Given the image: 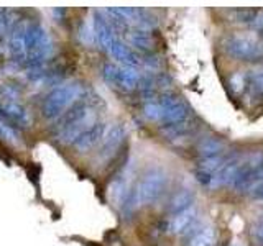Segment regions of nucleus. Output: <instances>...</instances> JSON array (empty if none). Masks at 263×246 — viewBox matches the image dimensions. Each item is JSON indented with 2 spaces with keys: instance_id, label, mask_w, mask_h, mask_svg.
<instances>
[{
  "instance_id": "nucleus-4",
  "label": "nucleus",
  "mask_w": 263,
  "mask_h": 246,
  "mask_svg": "<svg viewBox=\"0 0 263 246\" xmlns=\"http://www.w3.org/2000/svg\"><path fill=\"white\" fill-rule=\"evenodd\" d=\"M82 97H84V86H82L81 82H76V80L64 82V84L54 87L51 92L46 95L41 110H43V115L46 118L60 120Z\"/></svg>"
},
{
  "instance_id": "nucleus-19",
  "label": "nucleus",
  "mask_w": 263,
  "mask_h": 246,
  "mask_svg": "<svg viewBox=\"0 0 263 246\" xmlns=\"http://www.w3.org/2000/svg\"><path fill=\"white\" fill-rule=\"evenodd\" d=\"M230 86H232V89L235 90V92H240V90L243 89L245 86V76L243 74H234L232 77H230Z\"/></svg>"
},
{
  "instance_id": "nucleus-16",
  "label": "nucleus",
  "mask_w": 263,
  "mask_h": 246,
  "mask_svg": "<svg viewBox=\"0 0 263 246\" xmlns=\"http://www.w3.org/2000/svg\"><path fill=\"white\" fill-rule=\"evenodd\" d=\"M125 35H127V39H128V46L142 49V51H148V49H152L153 41H152V36H150V31L128 28Z\"/></svg>"
},
{
  "instance_id": "nucleus-24",
  "label": "nucleus",
  "mask_w": 263,
  "mask_h": 246,
  "mask_svg": "<svg viewBox=\"0 0 263 246\" xmlns=\"http://www.w3.org/2000/svg\"><path fill=\"white\" fill-rule=\"evenodd\" d=\"M232 246H242V244H240V243H234Z\"/></svg>"
},
{
  "instance_id": "nucleus-17",
  "label": "nucleus",
  "mask_w": 263,
  "mask_h": 246,
  "mask_svg": "<svg viewBox=\"0 0 263 246\" xmlns=\"http://www.w3.org/2000/svg\"><path fill=\"white\" fill-rule=\"evenodd\" d=\"M226 150L224 141H220L219 138H205L199 145V154L201 158H214V156L222 154Z\"/></svg>"
},
{
  "instance_id": "nucleus-6",
  "label": "nucleus",
  "mask_w": 263,
  "mask_h": 246,
  "mask_svg": "<svg viewBox=\"0 0 263 246\" xmlns=\"http://www.w3.org/2000/svg\"><path fill=\"white\" fill-rule=\"evenodd\" d=\"M263 184V153L253 151L242 158L240 169L232 182V187L240 192H252Z\"/></svg>"
},
{
  "instance_id": "nucleus-8",
  "label": "nucleus",
  "mask_w": 263,
  "mask_h": 246,
  "mask_svg": "<svg viewBox=\"0 0 263 246\" xmlns=\"http://www.w3.org/2000/svg\"><path fill=\"white\" fill-rule=\"evenodd\" d=\"M102 76L110 86L120 90H127V92L135 90L145 84V77L142 72L135 68H128V66L122 64H105L102 68Z\"/></svg>"
},
{
  "instance_id": "nucleus-23",
  "label": "nucleus",
  "mask_w": 263,
  "mask_h": 246,
  "mask_svg": "<svg viewBox=\"0 0 263 246\" xmlns=\"http://www.w3.org/2000/svg\"><path fill=\"white\" fill-rule=\"evenodd\" d=\"M250 195H252V199L253 200H258V202H263V184L261 186H258L255 191H252L250 192Z\"/></svg>"
},
{
  "instance_id": "nucleus-18",
  "label": "nucleus",
  "mask_w": 263,
  "mask_h": 246,
  "mask_svg": "<svg viewBox=\"0 0 263 246\" xmlns=\"http://www.w3.org/2000/svg\"><path fill=\"white\" fill-rule=\"evenodd\" d=\"M0 139L10 143V145H18L20 143V135L16 128H13V125L8 120H5L4 117H0Z\"/></svg>"
},
{
  "instance_id": "nucleus-15",
  "label": "nucleus",
  "mask_w": 263,
  "mask_h": 246,
  "mask_svg": "<svg viewBox=\"0 0 263 246\" xmlns=\"http://www.w3.org/2000/svg\"><path fill=\"white\" fill-rule=\"evenodd\" d=\"M194 203V194L189 191V189H181L179 192H176L173 195V199L170 202V212L171 215H175V213H179L183 210H187L191 209Z\"/></svg>"
},
{
  "instance_id": "nucleus-21",
  "label": "nucleus",
  "mask_w": 263,
  "mask_h": 246,
  "mask_svg": "<svg viewBox=\"0 0 263 246\" xmlns=\"http://www.w3.org/2000/svg\"><path fill=\"white\" fill-rule=\"evenodd\" d=\"M252 235H253V238H255V241L260 243V244L263 246V223L255 225L253 230H252Z\"/></svg>"
},
{
  "instance_id": "nucleus-20",
  "label": "nucleus",
  "mask_w": 263,
  "mask_h": 246,
  "mask_svg": "<svg viewBox=\"0 0 263 246\" xmlns=\"http://www.w3.org/2000/svg\"><path fill=\"white\" fill-rule=\"evenodd\" d=\"M252 86L255 87V90L260 94H263V71H257L252 76Z\"/></svg>"
},
{
  "instance_id": "nucleus-1",
  "label": "nucleus",
  "mask_w": 263,
  "mask_h": 246,
  "mask_svg": "<svg viewBox=\"0 0 263 246\" xmlns=\"http://www.w3.org/2000/svg\"><path fill=\"white\" fill-rule=\"evenodd\" d=\"M10 57L22 66L38 68L54 54V41L38 22H20L8 38Z\"/></svg>"
},
{
  "instance_id": "nucleus-12",
  "label": "nucleus",
  "mask_w": 263,
  "mask_h": 246,
  "mask_svg": "<svg viewBox=\"0 0 263 246\" xmlns=\"http://www.w3.org/2000/svg\"><path fill=\"white\" fill-rule=\"evenodd\" d=\"M105 131H107V127H105V123L101 120V121H97L96 125L92 128H89L86 133H82L76 141H74V148L82 153V151H89V150H92V148L97 145V143H101L102 141V138L105 135Z\"/></svg>"
},
{
  "instance_id": "nucleus-10",
  "label": "nucleus",
  "mask_w": 263,
  "mask_h": 246,
  "mask_svg": "<svg viewBox=\"0 0 263 246\" xmlns=\"http://www.w3.org/2000/svg\"><path fill=\"white\" fill-rule=\"evenodd\" d=\"M123 139H125V128H123V125H119L117 123V125H112L110 128H107L105 135L101 141V146H99L96 161L99 164L109 162L115 156V153L119 151Z\"/></svg>"
},
{
  "instance_id": "nucleus-14",
  "label": "nucleus",
  "mask_w": 263,
  "mask_h": 246,
  "mask_svg": "<svg viewBox=\"0 0 263 246\" xmlns=\"http://www.w3.org/2000/svg\"><path fill=\"white\" fill-rule=\"evenodd\" d=\"M216 228L212 225H202L189 233L186 246H216Z\"/></svg>"
},
{
  "instance_id": "nucleus-3",
  "label": "nucleus",
  "mask_w": 263,
  "mask_h": 246,
  "mask_svg": "<svg viewBox=\"0 0 263 246\" xmlns=\"http://www.w3.org/2000/svg\"><path fill=\"white\" fill-rule=\"evenodd\" d=\"M143 115L150 121L163 123V125H176V123H184L189 117V107L183 98L176 95H161L145 102Z\"/></svg>"
},
{
  "instance_id": "nucleus-5",
  "label": "nucleus",
  "mask_w": 263,
  "mask_h": 246,
  "mask_svg": "<svg viewBox=\"0 0 263 246\" xmlns=\"http://www.w3.org/2000/svg\"><path fill=\"white\" fill-rule=\"evenodd\" d=\"M168 186V174L161 168H153L142 177L134 189L137 209L142 205H152L164 194Z\"/></svg>"
},
{
  "instance_id": "nucleus-7",
  "label": "nucleus",
  "mask_w": 263,
  "mask_h": 246,
  "mask_svg": "<svg viewBox=\"0 0 263 246\" xmlns=\"http://www.w3.org/2000/svg\"><path fill=\"white\" fill-rule=\"evenodd\" d=\"M0 117L16 127H28L31 123L30 112L20 100L16 90L10 86L0 87Z\"/></svg>"
},
{
  "instance_id": "nucleus-13",
  "label": "nucleus",
  "mask_w": 263,
  "mask_h": 246,
  "mask_svg": "<svg viewBox=\"0 0 263 246\" xmlns=\"http://www.w3.org/2000/svg\"><path fill=\"white\" fill-rule=\"evenodd\" d=\"M194 218H196V209L194 207L183 210L179 213H175V215H171L168 218V221H166L168 233H173V235L184 233L186 230L189 228V225L194 221Z\"/></svg>"
},
{
  "instance_id": "nucleus-9",
  "label": "nucleus",
  "mask_w": 263,
  "mask_h": 246,
  "mask_svg": "<svg viewBox=\"0 0 263 246\" xmlns=\"http://www.w3.org/2000/svg\"><path fill=\"white\" fill-rule=\"evenodd\" d=\"M222 49L238 61H258L263 57V45L243 35H232L222 41Z\"/></svg>"
},
{
  "instance_id": "nucleus-11",
  "label": "nucleus",
  "mask_w": 263,
  "mask_h": 246,
  "mask_svg": "<svg viewBox=\"0 0 263 246\" xmlns=\"http://www.w3.org/2000/svg\"><path fill=\"white\" fill-rule=\"evenodd\" d=\"M130 177H132V164H127L120 174L112 180V184L109 187V195L114 205L122 209L123 202L127 200V197L130 195Z\"/></svg>"
},
{
  "instance_id": "nucleus-22",
  "label": "nucleus",
  "mask_w": 263,
  "mask_h": 246,
  "mask_svg": "<svg viewBox=\"0 0 263 246\" xmlns=\"http://www.w3.org/2000/svg\"><path fill=\"white\" fill-rule=\"evenodd\" d=\"M250 23L253 25L255 28H258V30H263V12H258V13H255Z\"/></svg>"
},
{
  "instance_id": "nucleus-2",
  "label": "nucleus",
  "mask_w": 263,
  "mask_h": 246,
  "mask_svg": "<svg viewBox=\"0 0 263 246\" xmlns=\"http://www.w3.org/2000/svg\"><path fill=\"white\" fill-rule=\"evenodd\" d=\"M99 120L97 104L94 98L86 97L66 112L56 123V139L64 145H74V141L92 128Z\"/></svg>"
}]
</instances>
